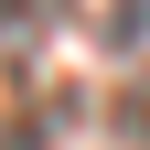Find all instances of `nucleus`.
Returning <instances> with one entry per match:
<instances>
[{"label": "nucleus", "mask_w": 150, "mask_h": 150, "mask_svg": "<svg viewBox=\"0 0 150 150\" xmlns=\"http://www.w3.org/2000/svg\"><path fill=\"white\" fill-rule=\"evenodd\" d=\"M75 22V0H0V43H22V32H54Z\"/></svg>", "instance_id": "obj_1"}, {"label": "nucleus", "mask_w": 150, "mask_h": 150, "mask_svg": "<svg viewBox=\"0 0 150 150\" xmlns=\"http://www.w3.org/2000/svg\"><path fill=\"white\" fill-rule=\"evenodd\" d=\"M107 118H118V139H139V150H150V75H139V86H129L118 107H107Z\"/></svg>", "instance_id": "obj_2"}, {"label": "nucleus", "mask_w": 150, "mask_h": 150, "mask_svg": "<svg viewBox=\"0 0 150 150\" xmlns=\"http://www.w3.org/2000/svg\"><path fill=\"white\" fill-rule=\"evenodd\" d=\"M0 150H22V139H0Z\"/></svg>", "instance_id": "obj_3"}]
</instances>
